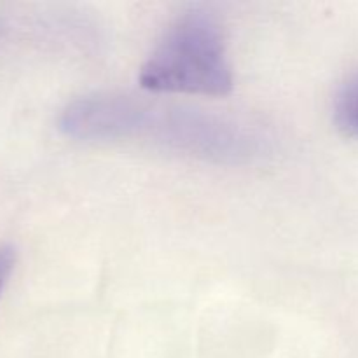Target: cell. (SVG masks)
Returning <instances> with one entry per match:
<instances>
[{
    "label": "cell",
    "mask_w": 358,
    "mask_h": 358,
    "mask_svg": "<svg viewBox=\"0 0 358 358\" xmlns=\"http://www.w3.org/2000/svg\"><path fill=\"white\" fill-rule=\"evenodd\" d=\"M58 128L80 142L140 140L219 164L248 163L264 150L254 129L226 115L122 93L76 98L59 114Z\"/></svg>",
    "instance_id": "6da1fadb"
},
{
    "label": "cell",
    "mask_w": 358,
    "mask_h": 358,
    "mask_svg": "<svg viewBox=\"0 0 358 358\" xmlns=\"http://www.w3.org/2000/svg\"><path fill=\"white\" fill-rule=\"evenodd\" d=\"M334 122L343 135L358 138V72L352 73L334 98Z\"/></svg>",
    "instance_id": "3957f363"
},
{
    "label": "cell",
    "mask_w": 358,
    "mask_h": 358,
    "mask_svg": "<svg viewBox=\"0 0 358 358\" xmlns=\"http://www.w3.org/2000/svg\"><path fill=\"white\" fill-rule=\"evenodd\" d=\"M16 266V250L10 245H0V297Z\"/></svg>",
    "instance_id": "277c9868"
},
{
    "label": "cell",
    "mask_w": 358,
    "mask_h": 358,
    "mask_svg": "<svg viewBox=\"0 0 358 358\" xmlns=\"http://www.w3.org/2000/svg\"><path fill=\"white\" fill-rule=\"evenodd\" d=\"M138 80L143 90L154 93L229 94L233 69L217 17L199 7L182 13L145 59Z\"/></svg>",
    "instance_id": "7a4b0ae2"
}]
</instances>
